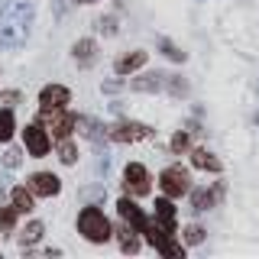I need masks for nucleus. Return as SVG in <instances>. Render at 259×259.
<instances>
[{
	"mask_svg": "<svg viewBox=\"0 0 259 259\" xmlns=\"http://www.w3.org/2000/svg\"><path fill=\"white\" fill-rule=\"evenodd\" d=\"M32 26V4L29 0H7L0 10V46L20 49L29 39Z\"/></svg>",
	"mask_w": 259,
	"mask_h": 259,
	"instance_id": "f257e3e1",
	"label": "nucleus"
},
{
	"mask_svg": "<svg viewBox=\"0 0 259 259\" xmlns=\"http://www.w3.org/2000/svg\"><path fill=\"white\" fill-rule=\"evenodd\" d=\"M78 233L91 243H104V240H110V221L97 207H84L78 214Z\"/></svg>",
	"mask_w": 259,
	"mask_h": 259,
	"instance_id": "f03ea898",
	"label": "nucleus"
},
{
	"mask_svg": "<svg viewBox=\"0 0 259 259\" xmlns=\"http://www.w3.org/2000/svg\"><path fill=\"white\" fill-rule=\"evenodd\" d=\"M143 237L149 240V243H152V246H156L165 259H185V246H178V243L172 240V230H168V227H162L159 221L146 227Z\"/></svg>",
	"mask_w": 259,
	"mask_h": 259,
	"instance_id": "7ed1b4c3",
	"label": "nucleus"
},
{
	"mask_svg": "<svg viewBox=\"0 0 259 259\" xmlns=\"http://www.w3.org/2000/svg\"><path fill=\"white\" fill-rule=\"evenodd\" d=\"M39 123H46L49 130H52L55 140H68L71 126H75V117H71V113L65 110V107H55V110L39 107Z\"/></svg>",
	"mask_w": 259,
	"mask_h": 259,
	"instance_id": "20e7f679",
	"label": "nucleus"
},
{
	"mask_svg": "<svg viewBox=\"0 0 259 259\" xmlns=\"http://www.w3.org/2000/svg\"><path fill=\"white\" fill-rule=\"evenodd\" d=\"M123 185H126L130 194L146 198V194L152 191V175L146 172V165H140V162H130V165L123 168Z\"/></svg>",
	"mask_w": 259,
	"mask_h": 259,
	"instance_id": "39448f33",
	"label": "nucleus"
},
{
	"mask_svg": "<svg viewBox=\"0 0 259 259\" xmlns=\"http://www.w3.org/2000/svg\"><path fill=\"white\" fill-rule=\"evenodd\" d=\"M159 185H162V191H165L168 198H182V194H188V188H191L188 172H185L182 165H168L165 172L159 175Z\"/></svg>",
	"mask_w": 259,
	"mask_h": 259,
	"instance_id": "423d86ee",
	"label": "nucleus"
},
{
	"mask_svg": "<svg viewBox=\"0 0 259 259\" xmlns=\"http://www.w3.org/2000/svg\"><path fill=\"white\" fill-rule=\"evenodd\" d=\"M23 143H26V149L32 152V156H39V159H42L49 152V146H52V140H49L42 123H29L26 130H23Z\"/></svg>",
	"mask_w": 259,
	"mask_h": 259,
	"instance_id": "0eeeda50",
	"label": "nucleus"
},
{
	"mask_svg": "<svg viewBox=\"0 0 259 259\" xmlns=\"http://www.w3.org/2000/svg\"><path fill=\"white\" fill-rule=\"evenodd\" d=\"M117 210H120V217H123V221H126L130 227H133V230L140 233V237H143V233H146V227H149V221H146V214H143V210L136 207L130 198H120V201H117Z\"/></svg>",
	"mask_w": 259,
	"mask_h": 259,
	"instance_id": "6e6552de",
	"label": "nucleus"
},
{
	"mask_svg": "<svg viewBox=\"0 0 259 259\" xmlns=\"http://www.w3.org/2000/svg\"><path fill=\"white\" fill-rule=\"evenodd\" d=\"M68 101H71V94H68V88H62V84H46L42 94H39V107H46V110L68 107Z\"/></svg>",
	"mask_w": 259,
	"mask_h": 259,
	"instance_id": "1a4fd4ad",
	"label": "nucleus"
},
{
	"mask_svg": "<svg viewBox=\"0 0 259 259\" xmlns=\"http://www.w3.org/2000/svg\"><path fill=\"white\" fill-rule=\"evenodd\" d=\"M59 188H62V182H59L52 172H36V175H29V191H32V194L52 198V194H59Z\"/></svg>",
	"mask_w": 259,
	"mask_h": 259,
	"instance_id": "9d476101",
	"label": "nucleus"
},
{
	"mask_svg": "<svg viewBox=\"0 0 259 259\" xmlns=\"http://www.w3.org/2000/svg\"><path fill=\"white\" fill-rule=\"evenodd\" d=\"M146 136H149V126L143 123H117L110 130L113 143H136V140H146Z\"/></svg>",
	"mask_w": 259,
	"mask_h": 259,
	"instance_id": "9b49d317",
	"label": "nucleus"
},
{
	"mask_svg": "<svg viewBox=\"0 0 259 259\" xmlns=\"http://www.w3.org/2000/svg\"><path fill=\"white\" fill-rule=\"evenodd\" d=\"M224 198V185H214L210 191H194L191 201H194V210H210L217 207V201Z\"/></svg>",
	"mask_w": 259,
	"mask_h": 259,
	"instance_id": "f8f14e48",
	"label": "nucleus"
},
{
	"mask_svg": "<svg viewBox=\"0 0 259 259\" xmlns=\"http://www.w3.org/2000/svg\"><path fill=\"white\" fill-rule=\"evenodd\" d=\"M71 55H75V62L78 65H91L97 59V46H94V39H78L75 49H71Z\"/></svg>",
	"mask_w": 259,
	"mask_h": 259,
	"instance_id": "ddd939ff",
	"label": "nucleus"
},
{
	"mask_svg": "<svg viewBox=\"0 0 259 259\" xmlns=\"http://www.w3.org/2000/svg\"><path fill=\"white\" fill-rule=\"evenodd\" d=\"M156 217H159V224H162V227H168V230L175 233V227H178V224H175V207H172V198H168V194L156 201Z\"/></svg>",
	"mask_w": 259,
	"mask_h": 259,
	"instance_id": "4468645a",
	"label": "nucleus"
},
{
	"mask_svg": "<svg viewBox=\"0 0 259 259\" xmlns=\"http://www.w3.org/2000/svg\"><path fill=\"white\" fill-rule=\"evenodd\" d=\"M191 162L194 168H204V172H221V159L207 149H191Z\"/></svg>",
	"mask_w": 259,
	"mask_h": 259,
	"instance_id": "2eb2a0df",
	"label": "nucleus"
},
{
	"mask_svg": "<svg viewBox=\"0 0 259 259\" xmlns=\"http://www.w3.org/2000/svg\"><path fill=\"white\" fill-rule=\"evenodd\" d=\"M143 65H146V52H130L123 59H117V75H133Z\"/></svg>",
	"mask_w": 259,
	"mask_h": 259,
	"instance_id": "dca6fc26",
	"label": "nucleus"
},
{
	"mask_svg": "<svg viewBox=\"0 0 259 259\" xmlns=\"http://www.w3.org/2000/svg\"><path fill=\"white\" fill-rule=\"evenodd\" d=\"M10 201H13V207L20 210V214H29V210H32V191L29 188H13Z\"/></svg>",
	"mask_w": 259,
	"mask_h": 259,
	"instance_id": "f3484780",
	"label": "nucleus"
},
{
	"mask_svg": "<svg viewBox=\"0 0 259 259\" xmlns=\"http://www.w3.org/2000/svg\"><path fill=\"white\" fill-rule=\"evenodd\" d=\"M162 71H152V75H146V78H136L133 81V91H159L162 88Z\"/></svg>",
	"mask_w": 259,
	"mask_h": 259,
	"instance_id": "a211bd4d",
	"label": "nucleus"
},
{
	"mask_svg": "<svg viewBox=\"0 0 259 259\" xmlns=\"http://www.w3.org/2000/svg\"><path fill=\"white\" fill-rule=\"evenodd\" d=\"M42 233H46L42 221H32V224H26V227L20 230V243H23V246H29V243H36L39 237H42Z\"/></svg>",
	"mask_w": 259,
	"mask_h": 259,
	"instance_id": "6ab92c4d",
	"label": "nucleus"
},
{
	"mask_svg": "<svg viewBox=\"0 0 259 259\" xmlns=\"http://www.w3.org/2000/svg\"><path fill=\"white\" fill-rule=\"evenodd\" d=\"M120 246H123V253H130V256L140 253V240H136L133 227H130V230H126V227H120Z\"/></svg>",
	"mask_w": 259,
	"mask_h": 259,
	"instance_id": "aec40b11",
	"label": "nucleus"
},
{
	"mask_svg": "<svg viewBox=\"0 0 259 259\" xmlns=\"http://www.w3.org/2000/svg\"><path fill=\"white\" fill-rule=\"evenodd\" d=\"M13 130H16V123H13V113L10 110H0V143H7L13 136Z\"/></svg>",
	"mask_w": 259,
	"mask_h": 259,
	"instance_id": "412c9836",
	"label": "nucleus"
},
{
	"mask_svg": "<svg viewBox=\"0 0 259 259\" xmlns=\"http://www.w3.org/2000/svg\"><path fill=\"white\" fill-rule=\"evenodd\" d=\"M59 159L65 162V165H71V162L78 159V146L71 143V140H62V146H59Z\"/></svg>",
	"mask_w": 259,
	"mask_h": 259,
	"instance_id": "4be33fe9",
	"label": "nucleus"
},
{
	"mask_svg": "<svg viewBox=\"0 0 259 259\" xmlns=\"http://www.w3.org/2000/svg\"><path fill=\"white\" fill-rule=\"evenodd\" d=\"M16 214H20L16 207H4V210H0V230H13V227H16Z\"/></svg>",
	"mask_w": 259,
	"mask_h": 259,
	"instance_id": "5701e85b",
	"label": "nucleus"
},
{
	"mask_svg": "<svg viewBox=\"0 0 259 259\" xmlns=\"http://www.w3.org/2000/svg\"><path fill=\"white\" fill-rule=\"evenodd\" d=\"M159 49H162V55H168V59H175V62H185V52L178 49L175 42H168V39H162L159 42Z\"/></svg>",
	"mask_w": 259,
	"mask_h": 259,
	"instance_id": "b1692460",
	"label": "nucleus"
},
{
	"mask_svg": "<svg viewBox=\"0 0 259 259\" xmlns=\"http://www.w3.org/2000/svg\"><path fill=\"white\" fill-rule=\"evenodd\" d=\"M201 240H204V227H198V224L185 227V243H188V246H194V243H201Z\"/></svg>",
	"mask_w": 259,
	"mask_h": 259,
	"instance_id": "393cba45",
	"label": "nucleus"
},
{
	"mask_svg": "<svg viewBox=\"0 0 259 259\" xmlns=\"http://www.w3.org/2000/svg\"><path fill=\"white\" fill-rule=\"evenodd\" d=\"M188 149V133H175L172 136V152H185Z\"/></svg>",
	"mask_w": 259,
	"mask_h": 259,
	"instance_id": "a878e982",
	"label": "nucleus"
},
{
	"mask_svg": "<svg viewBox=\"0 0 259 259\" xmlns=\"http://www.w3.org/2000/svg\"><path fill=\"white\" fill-rule=\"evenodd\" d=\"M101 32H104V36H113V32H117V20H113V16H104V20H101Z\"/></svg>",
	"mask_w": 259,
	"mask_h": 259,
	"instance_id": "bb28decb",
	"label": "nucleus"
},
{
	"mask_svg": "<svg viewBox=\"0 0 259 259\" xmlns=\"http://www.w3.org/2000/svg\"><path fill=\"white\" fill-rule=\"evenodd\" d=\"M20 101H23L20 91H4L0 94V104H7V107H10V104H20Z\"/></svg>",
	"mask_w": 259,
	"mask_h": 259,
	"instance_id": "cd10ccee",
	"label": "nucleus"
},
{
	"mask_svg": "<svg viewBox=\"0 0 259 259\" xmlns=\"http://www.w3.org/2000/svg\"><path fill=\"white\" fill-rule=\"evenodd\" d=\"M168 88H172V91H175L178 97H185V94H188V84H185L182 78H175V81H172V84H168Z\"/></svg>",
	"mask_w": 259,
	"mask_h": 259,
	"instance_id": "c85d7f7f",
	"label": "nucleus"
},
{
	"mask_svg": "<svg viewBox=\"0 0 259 259\" xmlns=\"http://www.w3.org/2000/svg\"><path fill=\"white\" fill-rule=\"evenodd\" d=\"M4 165H7V168L20 165V152H16V149H10V152H7V156H4Z\"/></svg>",
	"mask_w": 259,
	"mask_h": 259,
	"instance_id": "c756f323",
	"label": "nucleus"
},
{
	"mask_svg": "<svg viewBox=\"0 0 259 259\" xmlns=\"http://www.w3.org/2000/svg\"><path fill=\"white\" fill-rule=\"evenodd\" d=\"M101 194H104V188H84V198H94V201H97Z\"/></svg>",
	"mask_w": 259,
	"mask_h": 259,
	"instance_id": "7c9ffc66",
	"label": "nucleus"
},
{
	"mask_svg": "<svg viewBox=\"0 0 259 259\" xmlns=\"http://www.w3.org/2000/svg\"><path fill=\"white\" fill-rule=\"evenodd\" d=\"M117 88H120L117 81H104V91H107V94H113V91H117Z\"/></svg>",
	"mask_w": 259,
	"mask_h": 259,
	"instance_id": "2f4dec72",
	"label": "nucleus"
},
{
	"mask_svg": "<svg viewBox=\"0 0 259 259\" xmlns=\"http://www.w3.org/2000/svg\"><path fill=\"white\" fill-rule=\"evenodd\" d=\"M81 4H94V0H81Z\"/></svg>",
	"mask_w": 259,
	"mask_h": 259,
	"instance_id": "473e14b6",
	"label": "nucleus"
}]
</instances>
